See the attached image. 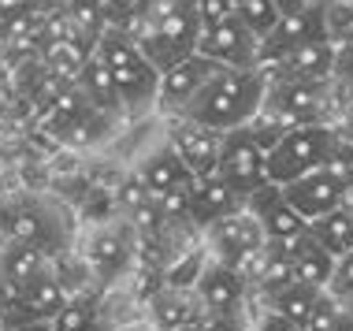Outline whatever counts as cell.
Wrapping results in <instances>:
<instances>
[{
    "instance_id": "cell-1",
    "label": "cell",
    "mask_w": 353,
    "mask_h": 331,
    "mask_svg": "<svg viewBox=\"0 0 353 331\" xmlns=\"http://www.w3.org/2000/svg\"><path fill=\"white\" fill-rule=\"evenodd\" d=\"M264 93H268V71L250 68V71H219L208 86L197 93L190 105L179 112V119L201 123L219 134L238 130L253 123L264 108Z\"/></svg>"
},
{
    "instance_id": "cell-2",
    "label": "cell",
    "mask_w": 353,
    "mask_h": 331,
    "mask_svg": "<svg viewBox=\"0 0 353 331\" xmlns=\"http://www.w3.org/2000/svg\"><path fill=\"white\" fill-rule=\"evenodd\" d=\"M93 56L108 68L123 112H141V108L157 105L160 71L138 52L134 41H127L119 30H104L97 37V45H93Z\"/></svg>"
},
{
    "instance_id": "cell-3",
    "label": "cell",
    "mask_w": 353,
    "mask_h": 331,
    "mask_svg": "<svg viewBox=\"0 0 353 331\" xmlns=\"http://www.w3.org/2000/svg\"><path fill=\"white\" fill-rule=\"evenodd\" d=\"M335 149H339L335 123H309V127L286 130L279 146L268 153V183L286 186L309 172H320V168L331 164Z\"/></svg>"
},
{
    "instance_id": "cell-4",
    "label": "cell",
    "mask_w": 353,
    "mask_h": 331,
    "mask_svg": "<svg viewBox=\"0 0 353 331\" xmlns=\"http://www.w3.org/2000/svg\"><path fill=\"white\" fill-rule=\"evenodd\" d=\"M279 127H309V123H327L331 112V82H301V79H283L264 93V108Z\"/></svg>"
},
{
    "instance_id": "cell-5",
    "label": "cell",
    "mask_w": 353,
    "mask_h": 331,
    "mask_svg": "<svg viewBox=\"0 0 353 331\" xmlns=\"http://www.w3.org/2000/svg\"><path fill=\"white\" fill-rule=\"evenodd\" d=\"M216 175L223 179L242 201L250 194H256L261 186H268V153L256 146L250 127H238V130H227L223 134L219 160H216Z\"/></svg>"
},
{
    "instance_id": "cell-6",
    "label": "cell",
    "mask_w": 353,
    "mask_h": 331,
    "mask_svg": "<svg viewBox=\"0 0 353 331\" xmlns=\"http://www.w3.org/2000/svg\"><path fill=\"white\" fill-rule=\"evenodd\" d=\"M134 231L130 223H116V220H104L97 223L90 234H85V245H82V257H85V268L97 283H116L130 272L134 264Z\"/></svg>"
},
{
    "instance_id": "cell-7",
    "label": "cell",
    "mask_w": 353,
    "mask_h": 331,
    "mask_svg": "<svg viewBox=\"0 0 353 331\" xmlns=\"http://www.w3.org/2000/svg\"><path fill=\"white\" fill-rule=\"evenodd\" d=\"M283 197L290 201V209L301 216L305 223L320 220V216L342 209V205H350V186L342 183V179L331 172V168H320V172H309L301 179H294V183L279 186Z\"/></svg>"
},
{
    "instance_id": "cell-8",
    "label": "cell",
    "mask_w": 353,
    "mask_h": 331,
    "mask_svg": "<svg viewBox=\"0 0 353 331\" xmlns=\"http://www.w3.org/2000/svg\"><path fill=\"white\" fill-rule=\"evenodd\" d=\"M256 49H261V41L231 15L216 26H205L194 52H201L205 60H212L227 71H250L256 68Z\"/></svg>"
},
{
    "instance_id": "cell-9",
    "label": "cell",
    "mask_w": 353,
    "mask_h": 331,
    "mask_svg": "<svg viewBox=\"0 0 353 331\" xmlns=\"http://www.w3.org/2000/svg\"><path fill=\"white\" fill-rule=\"evenodd\" d=\"M219 71H227V68H219V63L212 60H205L201 52H190V56H179L175 63H168L164 71H160V90H157V105H164L168 112H183L190 101L201 93L208 82L216 79Z\"/></svg>"
},
{
    "instance_id": "cell-10",
    "label": "cell",
    "mask_w": 353,
    "mask_h": 331,
    "mask_svg": "<svg viewBox=\"0 0 353 331\" xmlns=\"http://www.w3.org/2000/svg\"><path fill=\"white\" fill-rule=\"evenodd\" d=\"M264 242L268 239H264L261 223L253 220V212H245V205L238 212L219 216L216 223L205 227V250H208V257L219 261V264L242 257V253H250V250H261Z\"/></svg>"
},
{
    "instance_id": "cell-11",
    "label": "cell",
    "mask_w": 353,
    "mask_h": 331,
    "mask_svg": "<svg viewBox=\"0 0 353 331\" xmlns=\"http://www.w3.org/2000/svg\"><path fill=\"white\" fill-rule=\"evenodd\" d=\"M194 294H197V305H201L205 317H245V298H250V290L242 287V279H238L227 264H219L212 257H208Z\"/></svg>"
},
{
    "instance_id": "cell-12",
    "label": "cell",
    "mask_w": 353,
    "mask_h": 331,
    "mask_svg": "<svg viewBox=\"0 0 353 331\" xmlns=\"http://www.w3.org/2000/svg\"><path fill=\"white\" fill-rule=\"evenodd\" d=\"M242 205H245V212H253V220L261 223V231L268 242H290V239H298V234H305V227H309L290 209V201L283 197V190L275 183L261 186V190L250 194Z\"/></svg>"
},
{
    "instance_id": "cell-13",
    "label": "cell",
    "mask_w": 353,
    "mask_h": 331,
    "mask_svg": "<svg viewBox=\"0 0 353 331\" xmlns=\"http://www.w3.org/2000/svg\"><path fill=\"white\" fill-rule=\"evenodd\" d=\"M168 146L175 149V157L186 164L190 175H212L216 160H219V146H223V134L212 127H201V123L179 119L168 134Z\"/></svg>"
},
{
    "instance_id": "cell-14",
    "label": "cell",
    "mask_w": 353,
    "mask_h": 331,
    "mask_svg": "<svg viewBox=\"0 0 353 331\" xmlns=\"http://www.w3.org/2000/svg\"><path fill=\"white\" fill-rule=\"evenodd\" d=\"M0 231L12 242H34L49 253L52 242L60 239V220L41 201H12L0 216Z\"/></svg>"
},
{
    "instance_id": "cell-15",
    "label": "cell",
    "mask_w": 353,
    "mask_h": 331,
    "mask_svg": "<svg viewBox=\"0 0 353 331\" xmlns=\"http://www.w3.org/2000/svg\"><path fill=\"white\" fill-rule=\"evenodd\" d=\"M275 245H279L283 257L290 261L294 283L312 287V290H327V279H331V272H335V257L309 239V227H305V234H298V239L275 242Z\"/></svg>"
},
{
    "instance_id": "cell-16",
    "label": "cell",
    "mask_w": 353,
    "mask_h": 331,
    "mask_svg": "<svg viewBox=\"0 0 353 331\" xmlns=\"http://www.w3.org/2000/svg\"><path fill=\"white\" fill-rule=\"evenodd\" d=\"M238 209H242V197H238L216 172L190 179V223L194 227L205 231L208 223L219 220V216H231Z\"/></svg>"
},
{
    "instance_id": "cell-17",
    "label": "cell",
    "mask_w": 353,
    "mask_h": 331,
    "mask_svg": "<svg viewBox=\"0 0 353 331\" xmlns=\"http://www.w3.org/2000/svg\"><path fill=\"white\" fill-rule=\"evenodd\" d=\"M145 317L152 331H183L186 324L201 320V305H197L194 290H175V287H160L145 298Z\"/></svg>"
},
{
    "instance_id": "cell-18",
    "label": "cell",
    "mask_w": 353,
    "mask_h": 331,
    "mask_svg": "<svg viewBox=\"0 0 353 331\" xmlns=\"http://www.w3.org/2000/svg\"><path fill=\"white\" fill-rule=\"evenodd\" d=\"M71 301V290L60 283L56 272H41L37 279H30L26 287L15 290V305H19V317L26 320H41V324H49V320L60 313L63 305Z\"/></svg>"
},
{
    "instance_id": "cell-19",
    "label": "cell",
    "mask_w": 353,
    "mask_h": 331,
    "mask_svg": "<svg viewBox=\"0 0 353 331\" xmlns=\"http://www.w3.org/2000/svg\"><path fill=\"white\" fill-rule=\"evenodd\" d=\"M41 272H49V253L34 242H8L0 253V276L12 290L26 287L30 279H37Z\"/></svg>"
},
{
    "instance_id": "cell-20",
    "label": "cell",
    "mask_w": 353,
    "mask_h": 331,
    "mask_svg": "<svg viewBox=\"0 0 353 331\" xmlns=\"http://www.w3.org/2000/svg\"><path fill=\"white\" fill-rule=\"evenodd\" d=\"M74 90L85 97V105L90 108H97V112H104V116H112L116 119L119 112H123V105H119V93H116V82H112V74H108V68L97 60V56H90L85 60V68L79 71V79L71 82Z\"/></svg>"
},
{
    "instance_id": "cell-21",
    "label": "cell",
    "mask_w": 353,
    "mask_h": 331,
    "mask_svg": "<svg viewBox=\"0 0 353 331\" xmlns=\"http://www.w3.org/2000/svg\"><path fill=\"white\" fill-rule=\"evenodd\" d=\"M138 175H141V183L149 186L152 201H157V197H164L168 190H175V186H183V183H190V179H194V175L186 172L183 160L175 157V149H171V146H160L157 153H149L145 160H141Z\"/></svg>"
},
{
    "instance_id": "cell-22",
    "label": "cell",
    "mask_w": 353,
    "mask_h": 331,
    "mask_svg": "<svg viewBox=\"0 0 353 331\" xmlns=\"http://www.w3.org/2000/svg\"><path fill=\"white\" fill-rule=\"evenodd\" d=\"M309 239L323 245V250L331 253V257H346V253H353V209L350 205H342V209L320 216V220L309 223Z\"/></svg>"
},
{
    "instance_id": "cell-23",
    "label": "cell",
    "mask_w": 353,
    "mask_h": 331,
    "mask_svg": "<svg viewBox=\"0 0 353 331\" xmlns=\"http://www.w3.org/2000/svg\"><path fill=\"white\" fill-rule=\"evenodd\" d=\"M157 0H104V19H108V30H119L123 37H134L145 30Z\"/></svg>"
},
{
    "instance_id": "cell-24",
    "label": "cell",
    "mask_w": 353,
    "mask_h": 331,
    "mask_svg": "<svg viewBox=\"0 0 353 331\" xmlns=\"http://www.w3.org/2000/svg\"><path fill=\"white\" fill-rule=\"evenodd\" d=\"M108 130H112V116H104V112H97V108H85V112H79V116H74L56 138H60L63 146L90 149V146H101V141L108 138Z\"/></svg>"
},
{
    "instance_id": "cell-25",
    "label": "cell",
    "mask_w": 353,
    "mask_h": 331,
    "mask_svg": "<svg viewBox=\"0 0 353 331\" xmlns=\"http://www.w3.org/2000/svg\"><path fill=\"white\" fill-rule=\"evenodd\" d=\"M316 298H320V290H312V287H301V283H290L286 290H279L272 301H268V309H275L286 324H294V328H305V320H309V313L316 309Z\"/></svg>"
},
{
    "instance_id": "cell-26",
    "label": "cell",
    "mask_w": 353,
    "mask_h": 331,
    "mask_svg": "<svg viewBox=\"0 0 353 331\" xmlns=\"http://www.w3.org/2000/svg\"><path fill=\"white\" fill-rule=\"evenodd\" d=\"M234 19L256 41H264L279 23V8H275V0H234Z\"/></svg>"
},
{
    "instance_id": "cell-27",
    "label": "cell",
    "mask_w": 353,
    "mask_h": 331,
    "mask_svg": "<svg viewBox=\"0 0 353 331\" xmlns=\"http://www.w3.org/2000/svg\"><path fill=\"white\" fill-rule=\"evenodd\" d=\"M205 264H208V250H205V245H197V250H190V253H183V257H175V261L164 268V287L194 290L197 279H201V272H205Z\"/></svg>"
},
{
    "instance_id": "cell-28",
    "label": "cell",
    "mask_w": 353,
    "mask_h": 331,
    "mask_svg": "<svg viewBox=\"0 0 353 331\" xmlns=\"http://www.w3.org/2000/svg\"><path fill=\"white\" fill-rule=\"evenodd\" d=\"M63 15H68L74 30H79L85 41H93V45H97V37L108 30V19H104V4H101V0H68Z\"/></svg>"
},
{
    "instance_id": "cell-29",
    "label": "cell",
    "mask_w": 353,
    "mask_h": 331,
    "mask_svg": "<svg viewBox=\"0 0 353 331\" xmlns=\"http://www.w3.org/2000/svg\"><path fill=\"white\" fill-rule=\"evenodd\" d=\"M49 331H101L93 301H85V298H71L68 305H63L60 313H56V317L49 320Z\"/></svg>"
},
{
    "instance_id": "cell-30",
    "label": "cell",
    "mask_w": 353,
    "mask_h": 331,
    "mask_svg": "<svg viewBox=\"0 0 353 331\" xmlns=\"http://www.w3.org/2000/svg\"><path fill=\"white\" fill-rule=\"evenodd\" d=\"M339 313H342V301H335L327 290H320L316 298V309L309 313L301 331H339Z\"/></svg>"
},
{
    "instance_id": "cell-31",
    "label": "cell",
    "mask_w": 353,
    "mask_h": 331,
    "mask_svg": "<svg viewBox=\"0 0 353 331\" xmlns=\"http://www.w3.org/2000/svg\"><path fill=\"white\" fill-rule=\"evenodd\" d=\"M327 294L335 301H353V253L335 261V272L327 279Z\"/></svg>"
},
{
    "instance_id": "cell-32",
    "label": "cell",
    "mask_w": 353,
    "mask_h": 331,
    "mask_svg": "<svg viewBox=\"0 0 353 331\" xmlns=\"http://www.w3.org/2000/svg\"><path fill=\"white\" fill-rule=\"evenodd\" d=\"M152 201V194H149V186L141 183V175L134 172V175H127L119 183V205H123V212H138V209H145V205Z\"/></svg>"
},
{
    "instance_id": "cell-33",
    "label": "cell",
    "mask_w": 353,
    "mask_h": 331,
    "mask_svg": "<svg viewBox=\"0 0 353 331\" xmlns=\"http://www.w3.org/2000/svg\"><path fill=\"white\" fill-rule=\"evenodd\" d=\"M194 4H197V15H201V30L234 15V0H194Z\"/></svg>"
},
{
    "instance_id": "cell-34",
    "label": "cell",
    "mask_w": 353,
    "mask_h": 331,
    "mask_svg": "<svg viewBox=\"0 0 353 331\" xmlns=\"http://www.w3.org/2000/svg\"><path fill=\"white\" fill-rule=\"evenodd\" d=\"M331 79L342 86L346 97H353V45H339V52H335V74H331Z\"/></svg>"
},
{
    "instance_id": "cell-35",
    "label": "cell",
    "mask_w": 353,
    "mask_h": 331,
    "mask_svg": "<svg viewBox=\"0 0 353 331\" xmlns=\"http://www.w3.org/2000/svg\"><path fill=\"white\" fill-rule=\"evenodd\" d=\"M245 331H298V328L286 324V320L275 313V309H264L261 320H256V324H245Z\"/></svg>"
},
{
    "instance_id": "cell-36",
    "label": "cell",
    "mask_w": 353,
    "mask_h": 331,
    "mask_svg": "<svg viewBox=\"0 0 353 331\" xmlns=\"http://www.w3.org/2000/svg\"><path fill=\"white\" fill-rule=\"evenodd\" d=\"M335 130L342 141H353V97H346V93H342V119Z\"/></svg>"
},
{
    "instance_id": "cell-37",
    "label": "cell",
    "mask_w": 353,
    "mask_h": 331,
    "mask_svg": "<svg viewBox=\"0 0 353 331\" xmlns=\"http://www.w3.org/2000/svg\"><path fill=\"white\" fill-rule=\"evenodd\" d=\"M320 4H327V0H275L279 15H290V12H309V8H320Z\"/></svg>"
},
{
    "instance_id": "cell-38",
    "label": "cell",
    "mask_w": 353,
    "mask_h": 331,
    "mask_svg": "<svg viewBox=\"0 0 353 331\" xmlns=\"http://www.w3.org/2000/svg\"><path fill=\"white\" fill-rule=\"evenodd\" d=\"M0 331H49V324H41V320H26V317H15V320H4Z\"/></svg>"
},
{
    "instance_id": "cell-39",
    "label": "cell",
    "mask_w": 353,
    "mask_h": 331,
    "mask_svg": "<svg viewBox=\"0 0 353 331\" xmlns=\"http://www.w3.org/2000/svg\"><path fill=\"white\" fill-rule=\"evenodd\" d=\"M26 12H30L26 0H0V23H8V19H15V15H26Z\"/></svg>"
},
{
    "instance_id": "cell-40",
    "label": "cell",
    "mask_w": 353,
    "mask_h": 331,
    "mask_svg": "<svg viewBox=\"0 0 353 331\" xmlns=\"http://www.w3.org/2000/svg\"><path fill=\"white\" fill-rule=\"evenodd\" d=\"M183 331H208V324H205V317H201V320H194V324H186Z\"/></svg>"
},
{
    "instance_id": "cell-41",
    "label": "cell",
    "mask_w": 353,
    "mask_h": 331,
    "mask_svg": "<svg viewBox=\"0 0 353 331\" xmlns=\"http://www.w3.org/2000/svg\"><path fill=\"white\" fill-rule=\"evenodd\" d=\"M346 45H353V15H350V23H346Z\"/></svg>"
},
{
    "instance_id": "cell-42",
    "label": "cell",
    "mask_w": 353,
    "mask_h": 331,
    "mask_svg": "<svg viewBox=\"0 0 353 331\" xmlns=\"http://www.w3.org/2000/svg\"><path fill=\"white\" fill-rule=\"evenodd\" d=\"M127 331H152V328H149V324H145V328H127Z\"/></svg>"
},
{
    "instance_id": "cell-43",
    "label": "cell",
    "mask_w": 353,
    "mask_h": 331,
    "mask_svg": "<svg viewBox=\"0 0 353 331\" xmlns=\"http://www.w3.org/2000/svg\"><path fill=\"white\" fill-rule=\"evenodd\" d=\"M101 4H104V0H101Z\"/></svg>"
}]
</instances>
